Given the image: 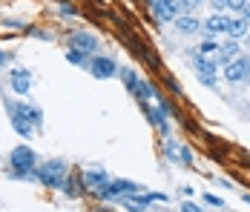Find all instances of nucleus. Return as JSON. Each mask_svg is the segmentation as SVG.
I'll return each instance as SVG.
<instances>
[{
	"label": "nucleus",
	"mask_w": 250,
	"mask_h": 212,
	"mask_svg": "<svg viewBox=\"0 0 250 212\" xmlns=\"http://www.w3.org/2000/svg\"><path fill=\"white\" fill-rule=\"evenodd\" d=\"M38 181L46 187H63L66 184V164L63 161H46L38 169Z\"/></svg>",
	"instance_id": "f257e3e1"
},
{
	"label": "nucleus",
	"mask_w": 250,
	"mask_h": 212,
	"mask_svg": "<svg viewBox=\"0 0 250 212\" xmlns=\"http://www.w3.org/2000/svg\"><path fill=\"white\" fill-rule=\"evenodd\" d=\"M35 152L29 149V146H18V149H12V166L18 169V175L21 178H38V172H35Z\"/></svg>",
	"instance_id": "f03ea898"
},
{
	"label": "nucleus",
	"mask_w": 250,
	"mask_h": 212,
	"mask_svg": "<svg viewBox=\"0 0 250 212\" xmlns=\"http://www.w3.org/2000/svg\"><path fill=\"white\" fill-rule=\"evenodd\" d=\"M101 198H121V195H135V192H141L138 184H132V181H106L104 189H98Z\"/></svg>",
	"instance_id": "7ed1b4c3"
},
{
	"label": "nucleus",
	"mask_w": 250,
	"mask_h": 212,
	"mask_svg": "<svg viewBox=\"0 0 250 212\" xmlns=\"http://www.w3.org/2000/svg\"><path fill=\"white\" fill-rule=\"evenodd\" d=\"M86 66H89V72H92L98 80H109V77H115V72H118V66H115L112 58H92Z\"/></svg>",
	"instance_id": "20e7f679"
},
{
	"label": "nucleus",
	"mask_w": 250,
	"mask_h": 212,
	"mask_svg": "<svg viewBox=\"0 0 250 212\" xmlns=\"http://www.w3.org/2000/svg\"><path fill=\"white\" fill-rule=\"evenodd\" d=\"M250 75V58H245V55H239L236 60H230L225 69V77L230 80V83H236V80H245Z\"/></svg>",
	"instance_id": "39448f33"
},
{
	"label": "nucleus",
	"mask_w": 250,
	"mask_h": 212,
	"mask_svg": "<svg viewBox=\"0 0 250 212\" xmlns=\"http://www.w3.org/2000/svg\"><path fill=\"white\" fill-rule=\"evenodd\" d=\"M69 46L81 49V52H86V55H89V52H95V49H98V43H95V38H92L89 32H75V35L69 38Z\"/></svg>",
	"instance_id": "423d86ee"
},
{
	"label": "nucleus",
	"mask_w": 250,
	"mask_h": 212,
	"mask_svg": "<svg viewBox=\"0 0 250 212\" xmlns=\"http://www.w3.org/2000/svg\"><path fill=\"white\" fill-rule=\"evenodd\" d=\"M236 58H239V40H236V38H230V40H227V43H222V46H219V52H216V63H230V60H236Z\"/></svg>",
	"instance_id": "0eeeda50"
},
{
	"label": "nucleus",
	"mask_w": 250,
	"mask_h": 212,
	"mask_svg": "<svg viewBox=\"0 0 250 212\" xmlns=\"http://www.w3.org/2000/svg\"><path fill=\"white\" fill-rule=\"evenodd\" d=\"M29 86H32V75H29V69H12V89H15L18 95H26Z\"/></svg>",
	"instance_id": "6e6552de"
},
{
	"label": "nucleus",
	"mask_w": 250,
	"mask_h": 212,
	"mask_svg": "<svg viewBox=\"0 0 250 212\" xmlns=\"http://www.w3.org/2000/svg\"><path fill=\"white\" fill-rule=\"evenodd\" d=\"M227 26H230V18H225V15H213V18L204 20V32H207V35H222V32H225L227 35Z\"/></svg>",
	"instance_id": "1a4fd4ad"
},
{
	"label": "nucleus",
	"mask_w": 250,
	"mask_h": 212,
	"mask_svg": "<svg viewBox=\"0 0 250 212\" xmlns=\"http://www.w3.org/2000/svg\"><path fill=\"white\" fill-rule=\"evenodd\" d=\"M12 115H21V118H26L29 123H32V126L43 120V112H41V109H35V106H26V103H18V106H12Z\"/></svg>",
	"instance_id": "9d476101"
},
{
	"label": "nucleus",
	"mask_w": 250,
	"mask_h": 212,
	"mask_svg": "<svg viewBox=\"0 0 250 212\" xmlns=\"http://www.w3.org/2000/svg\"><path fill=\"white\" fill-rule=\"evenodd\" d=\"M106 181H109V178H106L104 169H86V172H83V184H86L89 189H104Z\"/></svg>",
	"instance_id": "9b49d317"
},
{
	"label": "nucleus",
	"mask_w": 250,
	"mask_h": 212,
	"mask_svg": "<svg viewBox=\"0 0 250 212\" xmlns=\"http://www.w3.org/2000/svg\"><path fill=\"white\" fill-rule=\"evenodd\" d=\"M175 29H178L181 35H193V32L201 29V20H196L193 15H181V18H175Z\"/></svg>",
	"instance_id": "f8f14e48"
},
{
	"label": "nucleus",
	"mask_w": 250,
	"mask_h": 212,
	"mask_svg": "<svg viewBox=\"0 0 250 212\" xmlns=\"http://www.w3.org/2000/svg\"><path fill=\"white\" fill-rule=\"evenodd\" d=\"M248 32H250V23L245 18H230V26H227V35H230V38L239 40V38H245Z\"/></svg>",
	"instance_id": "ddd939ff"
},
{
	"label": "nucleus",
	"mask_w": 250,
	"mask_h": 212,
	"mask_svg": "<svg viewBox=\"0 0 250 212\" xmlns=\"http://www.w3.org/2000/svg\"><path fill=\"white\" fill-rule=\"evenodd\" d=\"M196 69H199V75H216V69H219V63L216 60H210V58H196Z\"/></svg>",
	"instance_id": "4468645a"
},
{
	"label": "nucleus",
	"mask_w": 250,
	"mask_h": 212,
	"mask_svg": "<svg viewBox=\"0 0 250 212\" xmlns=\"http://www.w3.org/2000/svg\"><path fill=\"white\" fill-rule=\"evenodd\" d=\"M219 46H222V43H216V40H210V38H207V40H201V43H199V55H201V58H213V55L219 52Z\"/></svg>",
	"instance_id": "2eb2a0df"
},
{
	"label": "nucleus",
	"mask_w": 250,
	"mask_h": 212,
	"mask_svg": "<svg viewBox=\"0 0 250 212\" xmlns=\"http://www.w3.org/2000/svg\"><path fill=\"white\" fill-rule=\"evenodd\" d=\"M12 126H15L23 138H29V135H32V123H29L26 118H21V115H12Z\"/></svg>",
	"instance_id": "dca6fc26"
},
{
	"label": "nucleus",
	"mask_w": 250,
	"mask_h": 212,
	"mask_svg": "<svg viewBox=\"0 0 250 212\" xmlns=\"http://www.w3.org/2000/svg\"><path fill=\"white\" fill-rule=\"evenodd\" d=\"M167 155H170V161H173V164H181V146H178L173 138L167 141Z\"/></svg>",
	"instance_id": "f3484780"
},
{
	"label": "nucleus",
	"mask_w": 250,
	"mask_h": 212,
	"mask_svg": "<svg viewBox=\"0 0 250 212\" xmlns=\"http://www.w3.org/2000/svg\"><path fill=\"white\" fill-rule=\"evenodd\" d=\"M135 89H138V97H141V100H150L152 95H155V89H152L147 80H138V86H135Z\"/></svg>",
	"instance_id": "a211bd4d"
},
{
	"label": "nucleus",
	"mask_w": 250,
	"mask_h": 212,
	"mask_svg": "<svg viewBox=\"0 0 250 212\" xmlns=\"http://www.w3.org/2000/svg\"><path fill=\"white\" fill-rule=\"evenodd\" d=\"M66 60H69V63H81V66H86V63H89V60L83 58V52H81V49H69V52H66Z\"/></svg>",
	"instance_id": "6ab92c4d"
},
{
	"label": "nucleus",
	"mask_w": 250,
	"mask_h": 212,
	"mask_svg": "<svg viewBox=\"0 0 250 212\" xmlns=\"http://www.w3.org/2000/svg\"><path fill=\"white\" fill-rule=\"evenodd\" d=\"M124 83L132 89V92H135V86H138V75H135L132 69H124Z\"/></svg>",
	"instance_id": "aec40b11"
},
{
	"label": "nucleus",
	"mask_w": 250,
	"mask_h": 212,
	"mask_svg": "<svg viewBox=\"0 0 250 212\" xmlns=\"http://www.w3.org/2000/svg\"><path fill=\"white\" fill-rule=\"evenodd\" d=\"M225 3L230 12H245V6H248L250 0H225Z\"/></svg>",
	"instance_id": "412c9836"
},
{
	"label": "nucleus",
	"mask_w": 250,
	"mask_h": 212,
	"mask_svg": "<svg viewBox=\"0 0 250 212\" xmlns=\"http://www.w3.org/2000/svg\"><path fill=\"white\" fill-rule=\"evenodd\" d=\"M199 80L204 86H210V89H216V75H199Z\"/></svg>",
	"instance_id": "4be33fe9"
},
{
	"label": "nucleus",
	"mask_w": 250,
	"mask_h": 212,
	"mask_svg": "<svg viewBox=\"0 0 250 212\" xmlns=\"http://www.w3.org/2000/svg\"><path fill=\"white\" fill-rule=\"evenodd\" d=\"M204 204H210V207H225V201L216 198V195H204Z\"/></svg>",
	"instance_id": "5701e85b"
},
{
	"label": "nucleus",
	"mask_w": 250,
	"mask_h": 212,
	"mask_svg": "<svg viewBox=\"0 0 250 212\" xmlns=\"http://www.w3.org/2000/svg\"><path fill=\"white\" fill-rule=\"evenodd\" d=\"M181 210H184V212H201L199 207H196V204H190V201H187V204H181Z\"/></svg>",
	"instance_id": "b1692460"
},
{
	"label": "nucleus",
	"mask_w": 250,
	"mask_h": 212,
	"mask_svg": "<svg viewBox=\"0 0 250 212\" xmlns=\"http://www.w3.org/2000/svg\"><path fill=\"white\" fill-rule=\"evenodd\" d=\"M242 18H245V20H248V23H250V3H248V6H245V12H242Z\"/></svg>",
	"instance_id": "393cba45"
},
{
	"label": "nucleus",
	"mask_w": 250,
	"mask_h": 212,
	"mask_svg": "<svg viewBox=\"0 0 250 212\" xmlns=\"http://www.w3.org/2000/svg\"><path fill=\"white\" fill-rule=\"evenodd\" d=\"M6 60H9V55H3V52H0V63H6Z\"/></svg>",
	"instance_id": "a878e982"
},
{
	"label": "nucleus",
	"mask_w": 250,
	"mask_h": 212,
	"mask_svg": "<svg viewBox=\"0 0 250 212\" xmlns=\"http://www.w3.org/2000/svg\"><path fill=\"white\" fill-rule=\"evenodd\" d=\"M199 3H204V0H193V6H199Z\"/></svg>",
	"instance_id": "bb28decb"
},
{
	"label": "nucleus",
	"mask_w": 250,
	"mask_h": 212,
	"mask_svg": "<svg viewBox=\"0 0 250 212\" xmlns=\"http://www.w3.org/2000/svg\"><path fill=\"white\" fill-rule=\"evenodd\" d=\"M245 201H248V204H250V192H248V195H245Z\"/></svg>",
	"instance_id": "cd10ccee"
},
{
	"label": "nucleus",
	"mask_w": 250,
	"mask_h": 212,
	"mask_svg": "<svg viewBox=\"0 0 250 212\" xmlns=\"http://www.w3.org/2000/svg\"><path fill=\"white\" fill-rule=\"evenodd\" d=\"M248 80H250V75H248Z\"/></svg>",
	"instance_id": "c85d7f7f"
},
{
	"label": "nucleus",
	"mask_w": 250,
	"mask_h": 212,
	"mask_svg": "<svg viewBox=\"0 0 250 212\" xmlns=\"http://www.w3.org/2000/svg\"><path fill=\"white\" fill-rule=\"evenodd\" d=\"M248 35H250V32H248Z\"/></svg>",
	"instance_id": "c756f323"
}]
</instances>
